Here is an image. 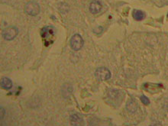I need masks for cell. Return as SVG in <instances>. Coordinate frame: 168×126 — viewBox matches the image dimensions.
<instances>
[{"mask_svg":"<svg viewBox=\"0 0 168 126\" xmlns=\"http://www.w3.org/2000/svg\"><path fill=\"white\" fill-rule=\"evenodd\" d=\"M41 35L45 46L53 44L55 39V29L53 26H45L41 31Z\"/></svg>","mask_w":168,"mask_h":126,"instance_id":"1","label":"cell"},{"mask_svg":"<svg viewBox=\"0 0 168 126\" xmlns=\"http://www.w3.org/2000/svg\"><path fill=\"white\" fill-rule=\"evenodd\" d=\"M24 12L31 16H36L40 13V6L38 3L31 1L24 6Z\"/></svg>","mask_w":168,"mask_h":126,"instance_id":"2","label":"cell"},{"mask_svg":"<svg viewBox=\"0 0 168 126\" xmlns=\"http://www.w3.org/2000/svg\"><path fill=\"white\" fill-rule=\"evenodd\" d=\"M95 76L97 80L105 81V80H108L111 78V72L108 68L105 67V66H101V67L96 69Z\"/></svg>","mask_w":168,"mask_h":126,"instance_id":"3","label":"cell"},{"mask_svg":"<svg viewBox=\"0 0 168 126\" xmlns=\"http://www.w3.org/2000/svg\"><path fill=\"white\" fill-rule=\"evenodd\" d=\"M70 45H71V48L73 50H76H76H80V49L83 48L84 41L81 35H80L79 34H76L71 38Z\"/></svg>","mask_w":168,"mask_h":126,"instance_id":"4","label":"cell"},{"mask_svg":"<svg viewBox=\"0 0 168 126\" xmlns=\"http://www.w3.org/2000/svg\"><path fill=\"white\" fill-rule=\"evenodd\" d=\"M18 33V30L15 27H8L3 31V37L6 41H12Z\"/></svg>","mask_w":168,"mask_h":126,"instance_id":"5","label":"cell"},{"mask_svg":"<svg viewBox=\"0 0 168 126\" xmlns=\"http://www.w3.org/2000/svg\"><path fill=\"white\" fill-rule=\"evenodd\" d=\"M102 6L101 4V3H99V1H92L90 5V11L91 13L92 14H97L102 9Z\"/></svg>","mask_w":168,"mask_h":126,"instance_id":"6","label":"cell"},{"mask_svg":"<svg viewBox=\"0 0 168 126\" xmlns=\"http://www.w3.org/2000/svg\"><path fill=\"white\" fill-rule=\"evenodd\" d=\"M126 108H127L128 111H129V113H134V112H136V110H137L138 103L134 99H131V100H129V102L127 103Z\"/></svg>","mask_w":168,"mask_h":126,"instance_id":"7","label":"cell"},{"mask_svg":"<svg viewBox=\"0 0 168 126\" xmlns=\"http://www.w3.org/2000/svg\"><path fill=\"white\" fill-rule=\"evenodd\" d=\"M1 87L4 90H10L12 87V82L10 79L4 77L1 80Z\"/></svg>","mask_w":168,"mask_h":126,"instance_id":"8","label":"cell"},{"mask_svg":"<svg viewBox=\"0 0 168 126\" xmlns=\"http://www.w3.org/2000/svg\"><path fill=\"white\" fill-rule=\"evenodd\" d=\"M71 124L73 125H81V122H83V118L78 114H73L71 116Z\"/></svg>","mask_w":168,"mask_h":126,"instance_id":"9","label":"cell"},{"mask_svg":"<svg viewBox=\"0 0 168 126\" xmlns=\"http://www.w3.org/2000/svg\"><path fill=\"white\" fill-rule=\"evenodd\" d=\"M133 17H134V20L141 21L144 18L145 15L144 12L141 11V10H134V12H133Z\"/></svg>","mask_w":168,"mask_h":126,"instance_id":"10","label":"cell"},{"mask_svg":"<svg viewBox=\"0 0 168 126\" xmlns=\"http://www.w3.org/2000/svg\"><path fill=\"white\" fill-rule=\"evenodd\" d=\"M140 99H141V101L142 102L143 104L146 105V106H148V105L150 104V100L147 96H145L144 95L141 96V97H140Z\"/></svg>","mask_w":168,"mask_h":126,"instance_id":"11","label":"cell"},{"mask_svg":"<svg viewBox=\"0 0 168 126\" xmlns=\"http://www.w3.org/2000/svg\"><path fill=\"white\" fill-rule=\"evenodd\" d=\"M102 30L103 29H102V27H97V28H96L95 29H93V31L96 33V34H100L101 32H102Z\"/></svg>","mask_w":168,"mask_h":126,"instance_id":"12","label":"cell"},{"mask_svg":"<svg viewBox=\"0 0 168 126\" xmlns=\"http://www.w3.org/2000/svg\"><path fill=\"white\" fill-rule=\"evenodd\" d=\"M167 17H168V13H167Z\"/></svg>","mask_w":168,"mask_h":126,"instance_id":"13","label":"cell"}]
</instances>
